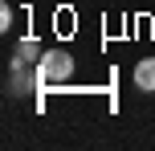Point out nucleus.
Returning <instances> with one entry per match:
<instances>
[{
    "mask_svg": "<svg viewBox=\"0 0 155 151\" xmlns=\"http://www.w3.org/2000/svg\"><path fill=\"white\" fill-rule=\"evenodd\" d=\"M74 74V57L65 53V49H49V53H41L37 61V86H61L65 78Z\"/></svg>",
    "mask_w": 155,
    "mask_h": 151,
    "instance_id": "f257e3e1",
    "label": "nucleus"
},
{
    "mask_svg": "<svg viewBox=\"0 0 155 151\" xmlns=\"http://www.w3.org/2000/svg\"><path fill=\"white\" fill-rule=\"evenodd\" d=\"M135 86H139L143 94H155V57H143V61L135 65Z\"/></svg>",
    "mask_w": 155,
    "mask_h": 151,
    "instance_id": "f03ea898",
    "label": "nucleus"
},
{
    "mask_svg": "<svg viewBox=\"0 0 155 151\" xmlns=\"http://www.w3.org/2000/svg\"><path fill=\"white\" fill-rule=\"evenodd\" d=\"M37 53H41V45H37L33 37H25L21 45H16V57H12V65H25V61H41Z\"/></svg>",
    "mask_w": 155,
    "mask_h": 151,
    "instance_id": "7ed1b4c3",
    "label": "nucleus"
},
{
    "mask_svg": "<svg viewBox=\"0 0 155 151\" xmlns=\"http://www.w3.org/2000/svg\"><path fill=\"white\" fill-rule=\"evenodd\" d=\"M8 25H12V8L0 4V29H8Z\"/></svg>",
    "mask_w": 155,
    "mask_h": 151,
    "instance_id": "20e7f679",
    "label": "nucleus"
}]
</instances>
